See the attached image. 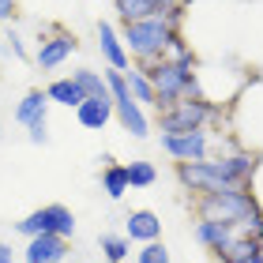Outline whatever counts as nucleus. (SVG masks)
Segmentation results:
<instances>
[{"instance_id": "obj_1", "label": "nucleus", "mask_w": 263, "mask_h": 263, "mask_svg": "<svg viewBox=\"0 0 263 263\" xmlns=\"http://www.w3.org/2000/svg\"><path fill=\"white\" fill-rule=\"evenodd\" d=\"M177 30H181V27H173L165 15H151V19L124 23V27H121V42H124L128 57L139 68H151L154 61L165 57V49H170V42H173Z\"/></svg>"}, {"instance_id": "obj_2", "label": "nucleus", "mask_w": 263, "mask_h": 263, "mask_svg": "<svg viewBox=\"0 0 263 263\" xmlns=\"http://www.w3.org/2000/svg\"><path fill=\"white\" fill-rule=\"evenodd\" d=\"M147 76L154 83V94H158V109H170L177 105L181 98H199V83H196V64H184V61H170V57H162V61H154L147 68Z\"/></svg>"}, {"instance_id": "obj_3", "label": "nucleus", "mask_w": 263, "mask_h": 263, "mask_svg": "<svg viewBox=\"0 0 263 263\" xmlns=\"http://www.w3.org/2000/svg\"><path fill=\"white\" fill-rule=\"evenodd\" d=\"M196 214L199 218H211V222H226V226H245L263 211H259V203L252 196V188H233V192L196 196Z\"/></svg>"}, {"instance_id": "obj_4", "label": "nucleus", "mask_w": 263, "mask_h": 263, "mask_svg": "<svg viewBox=\"0 0 263 263\" xmlns=\"http://www.w3.org/2000/svg\"><path fill=\"white\" fill-rule=\"evenodd\" d=\"M105 87H109V98H113V117L132 139H147L151 136V121H147V109L132 98L128 83H124V71H105Z\"/></svg>"}, {"instance_id": "obj_5", "label": "nucleus", "mask_w": 263, "mask_h": 263, "mask_svg": "<svg viewBox=\"0 0 263 263\" xmlns=\"http://www.w3.org/2000/svg\"><path fill=\"white\" fill-rule=\"evenodd\" d=\"M222 109L203 98H181L177 105L158 113V132L170 136V132H196V128H207L211 121H218Z\"/></svg>"}, {"instance_id": "obj_6", "label": "nucleus", "mask_w": 263, "mask_h": 263, "mask_svg": "<svg viewBox=\"0 0 263 263\" xmlns=\"http://www.w3.org/2000/svg\"><path fill=\"white\" fill-rule=\"evenodd\" d=\"M15 233L23 237H38V233H57V237H76V214L64 203H45V207L30 211L23 222H15Z\"/></svg>"}, {"instance_id": "obj_7", "label": "nucleus", "mask_w": 263, "mask_h": 263, "mask_svg": "<svg viewBox=\"0 0 263 263\" xmlns=\"http://www.w3.org/2000/svg\"><path fill=\"white\" fill-rule=\"evenodd\" d=\"M158 143L173 162H207L211 147H214V136L207 128H196V132H170Z\"/></svg>"}, {"instance_id": "obj_8", "label": "nucleus", "mask_w": 263, "mask_h": 263, "mask_svg": "<svg viewBox=\"0 0 263 263\" xmlns=\"http://www.w3.org/2000/svg\"><path fill=\"white\" fill-rule=\"evenodd\" d=\"M79 49V38L68 30H57V27H45L42 38H38V49H34V64L42 71H53L61 68L64 61H71V53Z\"/></svg>"}, {"instance_id": "obj_9", "label": "nucleus", "mask_w": 263, "mask_h": 263, "mask_svg": "<svg viewBox=\"0 0 263 263\" xmlns=\"http://www.w3.org/2000/svg\"><path fill=\"white\" fill-rule=\"evenodd\" d=\"M68 256H71V241L57 233L27 237V248H23V263H68Z\"/></svg>"}, {"instance_id": "obj_10", "label": "nucleus", "mask_w": 263, "mask_h": 263, "mask_svg": "<svg viewBox=\"0 0 263 263\" xmlns=\"http://www.w3.org/2000/svg\"><path fill=\"white\" fill-rule=\"evenodd\" d=\"M94 34H98V53H102V61L109 64L113 71H128V68H132V57H128V49H124V42H121V34H117L113 23L98 19Z\"/></svg>"}, {"instance_id": "obj_11", "label": "nucleus", "mask_w": 263, "mask_h": 263, "mask_svg": "<svg viewBox=\"0 0 263 263\" xmlns=\"http://www.w3.org/2000/svg\"><path fill=\"white\" fill-rule=\"evenodd\" d=\"M241 233L237 226H226V222H211V218H199L196 226H192V237H196V245H203L207 252H226L230 248V241Z\"/></svg>"}, {"instance_id": "obj_12", "label": "nucleus", "mask_w": 263, "mask_h": 263, "mask_svg": "<svg viewBox=\"0 0 263 263\" xmlns=\"http://www.w3.org/2000/svg\"><path fill=\"white\" fill-rule=\"evenodd\" d=\"M124 237L136 245H151V241H162V218L154 211H132L124 218Z\"/></svg>"}, {"instance_id": "obj_13", "label": "nucleus", "mask_w": 263, "mask_h": 263, "mask_svg": "<svg viewBox=\"0 0 263 263\" xmlns=\"http://www.w3.org/2000/svg\"><path fill=\"white\" fill-rule=\"evenodd\" d=\"M76 121L87 132H105V124L113 121V98H83L76 105Z\"/></svg>"}, {"instance_id": "obj_14", "label": "nucleus", "mask_w": 263, "mask_h": 263, "mask_svg": "<svg viewBox=\"0 0 263 263\" xmlns=\"http://www.w3.org/2000/svg\"><path fill=\"white\" fill-rule=\"evenodd\" d=\"M177 0H113L121 23H136V19H151V15H170V8Z\"/></svg>"}, {"instance_id": "obj_15", "label": "nucleus", "mask_w": 263, "mask_h": 263, "mask_svg": "<svg viewBox=\"0 0 263 263\" xmlns=\"http://www.w3.org/2000/svg\"><path fill=\"white\" fill-rule=\"evenodd\" d=\"M49 98H45V90L42 87H34V90H27L19 98V105H15V121L23 124V128H30V124H38V121H49Z\"/></svg>"}, {"instance_id": "obj_16", "label": "nucleus", "mask_w": 263, "mask_h": 263, "mask_svg": "<svg viewBox=\"0 0 263 263\" xmlns=\"http://www.w3.org/2000/svg\"><path fill=\"white\" fill-rule=\"evenodd\" d=\"M105 165H102V192L105 196H109L113 203H121L124 196H128V165H121V162H113L109 158V154H105V158H102Z\"/></svg>"}, {"instance_id": "obj_17", "label": "nucleus", "mask_w": 263, "mask_h": 263, "mask_svg": "<svg viewBox=\"0 0 263 263\" xmlns=\"http://www.w3.org/2000/svg\"><path fill=\"white\" fill-rule=\"evenodd\" d=\"M124 83H128L132 98H136L143 109H158V94H154V83H151V76H147V68L132 64V68L124 71Z\"/></svg>"}, {"instance_id": "obj_18", "label": "nucleus", "mask_w": 263, "mask_h": 263, "mask_svg": "<svg viewBox=\"0 0 263 263\" xmlns=\"http://www.w3.org/2000/svg\"><path fill=\"white\" fill-rule=\"evenodd\" d=\"M45 98H49L53 105H64V109H76V105L87 98V94L79 90V83L71 79V76H61V79H53L49 87H45Z\"/></svg>"}, {"instance_id": "obj_19", "label": "nucleus", "mask_w": 263, "mask_h": 263, "mask_svg": "<svg viewBox=\"0 0 263 263\" xmlns=\"http://www.w3.org/2000/svg\"><path fill=\"white\" fill-rule=\"evenodd\" d=\"M71 79L79 83V90L87 98H109V87H105V71H94V68H76Z\"/></svg>"}, {"instance_id": "obj_20", "label": "nucleus", "mask_w": 263, "mask_h": 263, "mask_svg": "<svg viewBox=\"0 0 263 263\" xmlns=\"http://www.w3.org/2000/svg\"><path fill=\"white\" fill-rule=\"evenodd\" d=\"M98 248H102V259H113V263H128V256H132V241L124 233H102Z\"/></svg>"}, {"instance_id": "obj_21", "label": "nucleus", "mask_w": 263, "mask_h": 263, "mask_svg": "<svg viewBox=\"0 0 263 263\" xmlns=\"http://www.w3.org/2000/svg\"><path fill=\"white\" fill-rule=\"evenodd\" d=\"M154 181H158V170H154V162H147V158L128 162V184H132V188H151Z\"/></svg>"}, {"instance_id": "obj_22", "label": "nucleus", "mask_w": 263, "mask_h": 263, "mask_svg": "<svg viewBox=\"0 0 263 263\" xmlns=\"http://www.w3.org/2000/svg\"><path fill=\"white\" fill-rule=\"evenodd\" d=\"M136 263H173V259H170V248L162 241H151V245H143L136 252Z\"/></svg>"}, {"instance_id": "obj_23", "label": "nucleus", "mask_w": 263, "mask_h": 263, "mask_svg": "<svg viewBox=\"0 0 263 263\" xmlns=\"http://www.w3.org/2000/svg\"><path fill=\"white\" fill-rule=\"evenodd\" d=\"M30 143H38V147H45L49 143V121H38V124H30Z\"/></svg>"}, {"instance_id": "obj_24", "label": "nucleus", "mask_w": 263, "mask_h": 263, "mask_svg": "<svg viewBox=\"0 0 263 263\" xmlns=\"http://www.w3.org/2000/svg\"><path fill=\"white\" fill-rule=\"evenodd\" d=\"M19 11V0H0V23H11Z\"/></svg>"}, {"instance_id": "obj_25", "label": "nucleus", "mask_w": 263, "mask_h": 263, "mask_svg": "<svg viewBox=\"0 0 263 263\" xmlns=\"http://www.w3.org/2000/svg\"><path fill=\"white\" fill-rule=\"evenodd\" d=\"M0 263H15V248L8 241H0Z\"/></svg>"}, {"instance_id": "obj_26", "label": "nucleus", "mask_w": 263, "mask_h": 263, "mask_svg": "<svg viewBox=\"0 0 263 263\" xmlns=\"http://www.w3.org/2000/svg\"><path fill=\"white\" fill-rule=\"evenodd\" d=\"M98 263H113V259H98Z\"/></svg>"}]
</instances>
